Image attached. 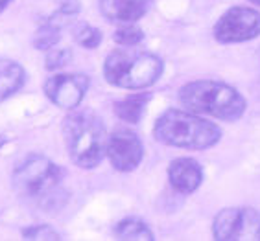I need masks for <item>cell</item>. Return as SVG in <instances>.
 I'll return each mask as SVG.
<instances>
[{"instance_id": "cell-1", "label": "cell", "mask_w": 260, "mask_h": 241, "mask_svg": "<svg viewBox=\"0 0 260 241\" xmlns=\"http://www.w3.org/2000/svg\"><path fill=\"white\" fill-rule=\"evenodd\" d=\"M65 171L43 155H30L20 160L13 170L11 182L20 197L35 199L41 206L59 208L65 205L67 195L61 181Z\"/></svg>"}, {"instance_id": "cell-12", "label": "cell", "mask_w": 260, "mask_h": 241, "mask_svg": "<svg viewBox=\"0 0 260 241\" xmlns=\"http://www.w3.org/2000/svg\"><path fill=\"white\" fill-rule=\"evenodd\" d=\"M24 83L26 70L22 65L13 59H0V103L15 96Z\"/></svg>"}, {"instance_id": "cell-15", "label": "cell", "mask_w": 260, "mask_h": 241, "mask_svg": "<svg viewBox=\"0 0 260 241\" xmlns=\"http://www.w3.org/2000/svg\"><path fill=\"white\" fill-rule=\"evenodd\" d=\"M61 30H63L61 26L46 19L34 33V46L37 50H50L52 46H55L61 41Z\"/></svg>"}, {"instance_id": "cell-11", "label": "cell", "mask_w": 260, "mask_h": 241, "mask_svg": "<svg viewBox=\"0 0 260 241\" xmlns=\"http://www.w3.org/2000/svg\"><path fill=\"white\" fill-rule=\"evenodd\" d=\"M153 0H98L102 15L109 22L131 24L148 13Z\"/></svg>"}, {"instance_id": "cell-22", "label": "cell", "mask_w": 260, "mask_h": 241, "mask_svg": "<svg viewBox=\"0 0 260 241\" xmlns=\"http://www.w3.org/2000/svg\"><path fill=\"white\" fill-rule=\"evenodd\" d=\"M8 142H10V138H8V136L0 135V149H2V147H4L6 144H8Z\"/></svg>"}, {"instance_id": "cell-13", "label": "cell", "mask_w": 260, "mask_h": 241, "mask_svg": "<svg viewBox=\"0 0 260 241\" xmlns=\"http://www.w3.org/2000/svg\"><path fill=\"white\" fill-rule=\"evenodd\" d=\"M151 94L150 92H137L131 94L124 100L116 101L115 103V114L120 120L127 122V124H139L142 114L146 111V105L150 103Z\"/></svg>"}, {"instance_id": "cell-4", "label": "cell", "mask_w": 260, "mask_h": 241, "mask_svg": "<svg viewBox=\"0 0 260 241\" xmlns=\"http://www.w3.org/2000/svg\"><path fill=\"white\" fill-rule=\"evenodd\" d=\"M67 151L78 168L92 170L104 160L107 147V129L92 111H74L63 122Z\"/></svg>"}, {"instance_id": "cell-21", "label": "cell", "mask_w": 260, "mask_h": 241, "mask_svg": "<svg viewBox=\"0 0 260 241\" xmlns=\"http://www.w3.org/2000/svg\"><path fill=\"white\" fill-rule=\"evenodd\" d=\"M11 2H15V0H0V15H2V13L8 10V8H10Z\"/></svg>"}, {"instance_id": "cell-5", "label": "cell", "mask_w": 260, "mask_h": 241, "mask_svg": "<svg viewBox=\"0 0 260 241\" xmlns=\"http://www.w3.org/2000/svg\"><path fill=\"white\" fill-rule=\"evenodd\" d=\"M179 101L192 112L236 122L245 112V98L223 81L198 79L181 87Z\"/></svg>"}, {"instance_id": "cell-16", "label": "cell", "mask_w": 260, "mask_h": 241, "mask_svg": "<svg viewBox=\"0 0 260 241\" xmlns=\"http://www.w3.org/2000/svg\"><path fill=\"white\" fill-rule=\"evenodd\" d=\"M72 37L81 48H87V50H94L98 48L104 39L102 35V31L96 28V26H90V24H85V22H80V24H76L72 28Z\"/></svg>"}, {"instance_id": "cell-14", "label": "cell", "mask_w": 260, "mask_h": 241, "mask_svg": "<svg viewBox=\"0 0 260 241\" xmlns=\"http://www.w3.org/2000/svg\"><path fill=\"white\" fill-rule=\"evenodd\" d=\"M115 236L118 239H133V241H153V232L146 221L139 217H125L115 226Z\"/></svg>"}, {"instance_id": "cell-19", "label": "cell", "mask_w": 260, "mask_h": 241, "mask_svg": "<svg viewBox=\"0 0 260 241\" xmlns=\"http://www.w3.org/2000/svg\"><path fill=\"white\" fill-rule=\"evenodd\" d=\"M113 39H115L116 45L120 46H137L144 41V31L131 22V24H124L122 28H118Z\"/></svg>"}, {"instance_id": "cell-20", "label": "cell", "mask_w": 260, "mask_h": 241, "mask_svg": "<svg viewBox=\"0 0 260 241\" xmlns=\"http://www.w3.org/2000/svg\"><path fill=\"white\" fill-rule=\"evenodd\" d=\"M22 237L30 241H55L61 239L59 232L48 225H31L22 230Z\"/></svg>"}, {"instance_id": "cell-3", "label": "cell", "mask_w": 260, "mask_h": 241, "mask_svg": "<svg viewBox=\"0 0 260 241\" xmlns=\"http://www.w3.org/2000/svg\"><path fill=\"white\" fill-rule=\"evenodd\" d=\"M155 140L179 149L203 151L221 140V129L212 122L179 109H168L153 126Z\"/></svg>"}, {"instance_id": "cell-6", "label": "cell", "mask_w": 260, "mask_h": 241, "mask_svg": "<svg viewBox=\"0 0 260 241\" xmlns=\"http://www.w3.org/2000/svg\"><path fill=\"white\" fill-rule=\"evenodd\" d=\"M218 241H260V212L249 206H231L218 212L212 221Z\"/></svg>"}, {"instance_id": "cell-9", "label": "cell", "mask_w": 260, "mask_h": 241, "mask_svg": "<svg viewBox=\"0 0 260 241\" xmlns=\"http://www.w3.org/2000/svg\"><path fill=\"white\" fill-rule=\"evenodd\" d=\"M89 85L87 74H55L45 81V94L55 107L74 111L85 98Z\"/></svg>"}, {"instance_id": "cell-7", "label": "cell", "mask_w": 260, "mask_h": 241, "mask_svg": "<svg viewBox=\"0 0 260 241\" xmlns=\"http://www.w3.org/2000/svg\"><path fill=\"white\" fill-rule=\"evenodd\" d=\"M214 39L221 45L253 41L260 35V11L236 6L227 10L214 24Z\"/></svg>"}, {"instance_id": "cell-18", "label": "cell", "mask_w": 260, "mask_h": 241, "mask_svg": "<svg viewBox=\"0 0 260 241\" xmlns=\"http://www.w3.org/2000/svg\"><path fill=\"white\" fill-rule=\"evenodd\" d=\"M72 59V50L67 48V46H52L50 50H46V61L45 66L46 70L57 72L61 70L63 66L69 65V61Z\"/></svg>"}, {"instance_id": "cell-10", "label": "cell", "mask_w": 260, "mask_h": 241, "mask_svg": "<svg viewBox=\"0 0 260 241\" xmlns=\"http://www.w3.org/2000/svg\"><path fill=\"white\" fill-rule=\"evenodd\" d=\"M168 181L172 188L179 193H194L203 182V168L198 160L181 156L170 162L168 166Z\"/></svg>"}, {"instance_id": "cell-8", "label": "cell", "mask_w": 260, "mask_h": 241, "mask_svg": "<svg viewBox=\"0 0 260 241\" xmlns=\"http://www.w3.org/2000/svg\"><path fill=\"white\" fill-rule=\"evenodd\" d=\"M105 155L116 171L129 173L140 166L144 158V146L139 135L131 129H115L107 136Z\"/></svg>"}, {"instance_id": "cell-17", "label": "cell", "mask_w": 260, "mask_h": 241, "mask_svg": "<svg viewBox=\"0 0 260 241\" xmlns=\"http://www.w3.org/2000/svg\"><path fill=\"white\" fill-rule=\"evenodd\" d=\"M80 11H81L80 0H63L59 4V8H57L48 19H50L52 22H55L57 26H61V28H65V26H70L74 22V19L78 17Z\"/></svg>"}, {"instance_id": "cell-23", "label": "cell", "mask_w": 260, "mask_h": 241, "mask_svg": "<svg viewBox=\"0 0 260 241\" xmlns=\"http://www.w3.org/2000/svg\"><path fill=\"white\" fill-rule=\"evenodd\" d=\"M249 2H253V4H256V6H260V0H249Z\"/></svg>"}, {"instance_id": "cell-2", "label": "cell", "mask_w": 260, "mask_h": 241, "mask_svg": "<svg viewBox=\"0 0 260 241\" xmlns=\"http://www.w3.org/2000/svg\"><path fill=\"white\" fill-rule=\"evenodd\" d=\"M165 72V61L151 52L135 50V46H124L107 54L104 61L105 81L118 89L144 91L160 79Z\"/></svg>"}]
</instances>
